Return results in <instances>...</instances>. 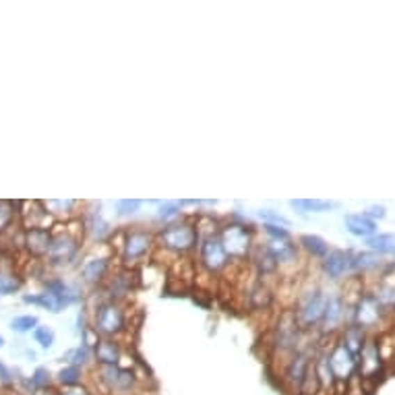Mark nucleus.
I'll return each instance as SVG.
<instances>
[{"label":"nucleus","mask_w":395,"mask_h":395,"mask_svg":"<svg viewBox=\"0 0 395 395\" xmlns=\"http://www.w3.org/2000/svg\"><path fill=\"white\" fill-rule=\"evenodd\" d=\"M23 303H27V305H38V307H42V309H46V311H50V313H61L65 307L61 305V300L56 298V296H52L50 292H42V294H25L23 296Z\"/></svg>","instance_id":"31"},{"label":"nucleus","mask_w":395,"mask_h":395,"mask_svg":"<svg viewBox=\"0 0 395 395\" xmlns=\"http://www.w3.org/2000/svg\"><path fill=\"white\" fill-rule=\"evenodd\" d=\"M298 248H303L309 257L323 261L329 255V242L325 238L316 236V234H303L298 238Z\"/></svg>","instance_id":"27"},{"label":"nucleus","mask_w":395,"mask_h":395,"mask_svg":"<svg viewBox=\"0 0 395 395\" xmlns=\"http://www.w3.org/2000/svg\"><path fill=\"white\" fill-rule=\"evenodd\" d=\"M180 211H182V207H180L178 201H159L158 220L163 224H170V222L178 220Z\"/></svg>","instance_id":"34"},{"label":"nucleus","mask_w":395,"mask_h":395,"mask_svg":"<svg viewBox=\"0 0 395 395\" xmlns=\"http://www.w3.org/2000/svg\"><path fill=\"white\" fill-rule=\"evenodd\" d=\"M222 244L232 261H246L255 250V226L246 222H228L220 228Z\"/></svg>","instance_id":"7"},{"label":"nucleus","mask_w":395,"mask_h":395,"mask_svg":"<svg viewBox=\"0 0 395 395\" xmlns=\"http://www.w3.org/2000/svg\"><path fill=\"white\" fill-rule=\"evenodd\" d=\"M385 369V360L381 356L379 339L371 335L358 356V375L360 379H377Z\"/></svg>","instance_id":"13"},{"label":"nucleus","mask_w":395,"mask_h":395,"mask_svg":"<svg viewBox=\"0 0 395 395\" xmlns=\"http://www.w3.org/2000/svg\"><path fill=\"white\" fill-rule=\"evenodd\" d=\"M325 305H327V292L319 284L298 290L294 315H296V321L303 331L309 333V331L319 329V325L323 321V313H325Z\"/></svg>","instance_id":"5"},{"label":"nucleus","mask_w":395,"mask_h":395,"mask_svg":"<svg viewBox=\"0 0 395 395\" xmlns=\"http://www.w3.org/2000/svg\"><path fill=\"white\" fill-rule=\"evenodd\" d=\"M364 244H366V248L369 250H373V252H377V255H381V257H392L395 252V234H381V232H377L375 236L366 238L364 240Z\"/></svg>","instance_id":"28"},{"label":"nucleus","mask_w":395,"mask_h":395,"mask_svg":"<svg viewBox=\"0 0 395 395\" xmlns=\"http://www.w3.org/2000/svg\"><path fill=\"white\" fill-rule=\"evenodd\" d=\"M56 383H58L63 389L83 385V369L73 366V364H67L65 369L58 371V375H56Z\"/></svg>","instance_id":"32"},{"label":"nucleus","mask_w":395,"mask_h":395,"mask_svg":"<svg viewBox=\"0 0 395 395\" xmlns=\"http://www.w3.org/2000/svg\"><path fill=\"white\" fill-rule=\"evenodd\" d=\"M10 329L13 331H17V333H27V331H33L38 325H40V321H38V316L33 315H23V316H15V319H10Z\"/></svg>","instance_id":"36"},{"label":"nucleus","mask_w":395,"mask_h":395,"mask_svg":"<svg viewBox=\"0 0 395 395\" xmlns=\"http://www.w3.org/2000/svg\"><path fill=\"white\" fill-rule=\"evenodd\" d=\"M0 395H21V394H19V392H13V389L8 387V389H4V392H0Z\"/></svg>","instance_id":"44"},{"label":"nucleus","mask_w":395,"mask_h":395,"mask_svg":"<svg viewBox=\"0 0 395 395\" xmlns=\"http://www.w3.org/2000/svg\"><path fill=\"white\" fill-rule=\"evenodd\" d=\"M79 201L75 199H50V201H44V207L46 211L50 213V218H56V220H65V222H71L75 218V209L79 207Z\"/></svg>","instance_id":"24"},{"label":"nucleus","mask_w":395,"mask_h":395,"mask_svg":"<svg viewBox=\"0 0 395 395\" xmlns=\"http://www.w3.org/2000/svg\"><path fill=\"white\" fill-rule=\"evenodd\" d=\"M141 205H143V201H139V199H120V201H116V203H114L116 213H118L120 218L135 216V213L141 209Z\"/></svg>","instance_id":"38"},{"label":"nucleus","mask_w":395,"mask_h":395,"mask_svg":"<svg viewBox=\"0 0 395 395\" xmlns=\"http://www.w3.org/2000/svg\"><path fill=\"white\" fill-rule=\"evenodd\" d=\"M31 395H58V392L54 389V387H50V389H44V392H35V394Z\"/></svg>","instance_id":"43"},{"label":"nucleus","mask_w":395,"mask_h":395,"mask_svg":"<svg viewBox=\"0 0 395 395\" xmlns=\"http://www.w3.org/2000/svg\"><path fill=\"white\" fill-rule=\"evenodd\" d=\"M158 240V250H163L172 255L174 259L178 257H188L191 252L197 250L199 246V230H197V216L186 218V220H174L170 224H163L156 232Z\"/></svg>","instance_id":"1"},{"label":"nucleus","mask_w":395,"mask_h":395,"mask_svg":"<svg viewBox=\"0 0 395 395\" xmlns=\"http://www.w3.org/2000/svg\"><path fill=\"white\" fill-rule=\"evenodd\" d=\"M230 263H232V259L228 257L220 234L199 238V246H197V265H199V271L216 277V275L224 273L230 267Z\"/></svg>","instance_id":"8"},{"label":"nucleus","mask_w":395,"mask_h":395,"mask_svg":"<svg viewBox=\"0 0 395 395\" xmlns=\"http://www.w3.org/2000/svg\"><path fill=\"white\" fill-rule=\"evenodd\" d=\"M329 364L337 385H348L358 373V358L350 354L337 339L329 348Z\"/></svg>","instance_id":"11"},{"label":"nucleus","mask_w":395,"mask_h":395,"mask_svg":"<svg viewBox=\"0 0 395 395\" xmlns=\"http://www.w3.org/2000/svg\"><path fill=\"white\" fill-rule=\"evenodd\" d=\"M366 339H369V333H366L362 327H358L356 323L346 325V327L339 331V337H337V341H339L350 354H354L356 358L360 356V352H362Z\"/></svg>","instance_id":"20"},{"label":"nucleus","mask_w":395,"mask_h":395,"mask_svg":"<svg viewBox=\"0 0 395 395\" xmlns=\"http://www.w3.org/2000/svg\"><path fill=\"white\" fill-rule=\"evenodd\" d=\"M321 271L331 282H339L346 275L354 273L352 271V250L331 248L329 255L321 261Z\"/></svg>","instance_id":"14"},{"label":"nucleus","mask_w":395,"mask_h":395,"mask_svg":"<svg viewBox=\"0 0 395 395\" xmlns=\"http://www.w3.org/2000/svg\"><path fill=\"white\" fill-rule=\"evenodd\" d=\"M83 228H85V232H87L89 236L93 238V240H97V242H104L106 238H110L114 234V232H112V226L102 218L99 211L89 213V216L85 218V222H83Z\"/></svg>","instance_id":"26"},{"label":"nucleus","mask_w":395,"mask_h":395,"mask_svg":"<svg viewBox=\"0 0 395 395\" xmlns=\"http://www.w3.org/2000/svg\"><path fill=\"white\" fill-rule=\"evenodd\" d=\"M33 339H35V344H40L44 350H48V348L54 346L56 335H54V331H52L48 325H38V327L33 329Z\"/></svg>","instance_id":"37"},{"label":"nucleus","mask_w":395,"mask_h":395,"mask_svg":"<svg viewBox=\"0 0 395 395\" xmlns=\"http://www.w3.org/2000/svg\"><path fill=\"white\" fill-rule=\"evenodd\" d=\"M112 269V252H91L87 255L79 265L81 282L89 288L104 286L108 280V273Z\"/></svg>","instance_id":"10"},{"label":"nucleus","mask_w":395,"mask_h":395,"mask_svg":"<svg viewBox=\"0 0 395 395\" xmlns=\"http://www.w3.org/2000/svg\"><path fill=\"white\" fill-rule=\"evenodd\" d=\"M44 290L50 292L52 296H56L63 307H71V305L79 303L81 298H83L81 286H77V284H69V282H65L63 277H56V275L44 280Z\"/></svg>","instance_id":"16"},{"label":"nucleus","mask_w":395,"mask_h":395,"mask_svg":"<svg viewBox=\"0 0 395 395\" xmlns=\"http://www.w3.org/2000/svg\"><path fill=\"white\" fill-rule=\"evenodd\" d=\"M257 216L263 220V224H273V226H282V228H290L292 226V220H288L286 216H282L275 209H259Z\"/></svg>","instance_id":"35"},{"label":"nucleus","mask_w":395,"mask_h":395,"mask_svg":"<svg viewBox=\"0 0 395 395\" xmlns=\"http://www.w3.org/2000/svg\"><path fill=\"white\" fill-rule=\"evenodd\" d=\"M2 346H4V337L0 335V348H2Z\"/></svg>","instance_id":"45"},{"label":"nucleus","mask_w":395,"mask_h":395,"mask_svg":"<svg viewBox=\"0 0 395 395\" xmlns=\"http://www.w3.org/2000/svg\"><path fill=\"white\" fill-rule=\"evenodd\" d=\"M122 354L124 350L120 346V339L99 337L93 346V358L97 366H120Z\"/></svg>","instance_id":"15"},{"label":"nucleus","mask_w":395,"mask_h":395,"mask_svg":"<svg viewBox=\"0 0 395 395\" xmlns=\"http://www.w3.org/2000/svg\"><path fill=\"white\" fill-rule=\"evenodd\" d=\"M387 267L385 259L373 250H362V252H352V271L354 273H375Z\"/></svg>","instance_id":"22"},{"label":"nucleus","mask_w":395,"mask_h":395,"mask_svg":"<svg viewBox=\"0 0 395 395\" xmlns=\"http://www.w3.org/2000/svg\"><path fill=\"white\" fill-rule=\"evenodd\" d=\"M273 298L275 296H273L271 286L263 280H257L246 292V305L252 311H269L273 305Z\"/></svg>","instance_id":"19"},{"label":"nucleus","mask_w":395,"mask_h":395,"mask_svg":"<svg viewBox=\"0 0 395 395\" xmlns=\"http://www.w3.org/2000/svg\"><path fill=\"white\" fill-rule=\"evenodd\" d=\"M19 220V201L0 199V236L13 230V224Z\"/></svg>","instance_id":"29"},{"label":"nucleus","mask_w":395,"mask_h":395,"mask_svg":"<svg viewBox=\"0 0 395 395\" xmlns=\"http://www.w3.org/2000/svg\"><path fill=\"white\" fill-rule=\"evenodd\" d=\"M85 228L73 230L71 222H67L65 226H58L56 230H52V242L46 255V263L50 267H67L71 265L81 250V238H83Z\"/></svg>","instance_id":"4"},{"label":"nucleus","mask_w":395,"mask_h":395,"mask_svg":"<svg viewBox=\"0 0 395 395\" xmlns=\"http://www.w3.org/2000/svg\"><path fill=\"white\" fill-rule=\"evenodd\" d=\"M392 259H394V261H392V265H394V267H395V252H394V255H392Z\"/></svg>","instance_id":"46"},{"label":"nucleus","mask_w":395,"mask_h":395,"mask_svg":"<svg viewBox=\"0 0 395 395\" xmlns=\"http://www.w3.org/2000/svg\"><path fill=\"white\" fill-rule=\"evenodd\" d=\"M52 387V375L48 369L44 366H38L31 375V379L27 381V389L29 394H35V392H44V389H50Z\"/></svg>","instance_id":"33"},{"label":"nucleus","mask_w":395,"mask_h":395,"mask_svg":"<svg viewBox=\"0 0 395 395\" xmlns=\"http://www.w3.org/2000/svg\"><path fill=\"white\" fill-rule=\"evenodd\" d=\"M263 232L269 240H292L288 228H282V226H273V224H263Z\"/></svg>","instance_id":"39"},{"label":"nucleus","mask_w":395,"mask_h":395,"mask_svg":"<svg viewBox=\"0 0 395 395\" xmlns=\"http://www.w3.org/2000/svg\"><path fill=\"white\" fill-rule=\"evenodd\" d=\"M91 329L95 331L97 337L120 339L131 329L129 311H127L124 303H114V300H108V298L97 303L95 309H93Z\"/></svg>","instance_id":"3"},{"label":"nucleus","mask_w":395,"mask_h":395,"mask_svg":"<svg viewBox=\"0 0 395 395\" xmlns=\"http://www.w3.org/2000/svg\"><path fill=\"white\" fill-rule=\"evenodd\" d=\"M348 311H352V309L346 305L341 292H329L323 321L319 325V333L327 335V337H335V333H339L348 325V316H346Z\"/></svg>","instance_id":"9"},{"label":"nucleus","mask_w":395,"mask_h":395,"mask_svg":"<svg viewBox=\"0 0 395 395\" xmlns=\"http://www.w3.org/2000/svg\"><path fill=\"white\" fill-rule=\"evenodd\" d=\"M315 346H319V341L313 344H307L305 348H300L290 360L288 364L284 366V371L280 373V381H282V387L288 395H298L303 385H305V379L311 371V364L315 360L316 350Z\"/></svg>","instance_id":"6"},{"label":"nucleus","mask_w":395,"mask_h":395,"mask_svg":"<svg viewBox=\"0 0 395 395\" xmlns=\"http://www.w3.org/2000/svg\"><path fill=\"white\" fill-rule=\"evenodd\" d=\"M263 246L269 250V255L275 259L277 267H290V265H296L298 263V257H300V250H298V244H294L292 240H265Z\"/></svg>","instance_id":"17"},{"label":"nucleus","mask_w":395,"mask_h":395,"mask_svg":"<svg viewBox=\"0 0 395 395\" xmlns=\"http://www.w3.org/2000/svg\"><path fill=\"white\" fill-rule=\"evenodd\" d=\"M52 242V228H33V230H23V244L25 250L33 259H46L48 248Z\"/></svg>","instance_id":"18"},{"label":"nucleus","mask_w":395,"mask_h":395,"mask_svg":"<svg viewBox=\"0 0 395 395\" xmlns=\"http://www.w3.org/2000/svg\"><path fill=\"white\" fill-rule=\"evenodd\" d=\"M58 395H91V392H89L85 385H77V387H67V389H61Z\"/></svg>","instance_id":"41"},{"label":"nucleus","mask_w":395,"mask_h":395,"mask_svg":"<svg viewBox=\"0 0 395 395\" xmlns=\"http://www.w3.org/2000/svg\"><path fill=\"white\" fill-rule=\"evenodd\" d=\"M158 240L156 232L150 228L133 226L124 228L116 234H112V248L120 250V261L124 269H133L141 261H145L152 252H156Z\"/></svg>","instance_id":"2"},{"label":"nucleus","mask_w":395,"mask_h":395,"mask_svg":"<svg viewBox=\"0 0 395 395\" xmlns=\"http://www.w3.org/2000/svg\"><path fill=\"white\" fill-rule=\"evenodd\" d=\"M290 207L296 209L298 213H325V211L341 207V203L329 201V199H292Z\"/></svg>","instance_id":"25"},{"label":"nucleus","mask_w":395,"mask_h":395,"mask_svg":"<svg viewBox=\"0 0 395 395\" xmlns=\"http://www.w3.org/2000/svg\"><path fill=\"white\" fill-rule=\"evenodd\" d=\"M344 226H346V230H348L352 236L364 238V240L375 236V234L379 232L377 222H373L364 211H362V213H348V216L344 218Z\"/></svg>","instance_id":"21"},{"label":"nucleus","mask_w":395,"mask_h":395,"mask_svg":"<svg viewBox=\"0 0 395 395\" xmlns=\"http://www.w3.org/2000/svg\"><path fill=\"white\" fill-rule=\"evenodd\" d=\"M0 383L4 385V387H10L13 385V375H10V371L0 362Z\"/></svg>","instance_id":"42"},{"label":"nucleus","mask_w":395,"mask_h":395,"mask_svg":"<svg viewBox=\"0 0 395 395\" xmlns=\"http://www.w3.org/2000/svg\"><path fill=\"white\" fill-rule=\"evenodd\" d=\"M65 360H67L69 364H73V366H79V369L89 366L91 362H95V358H93V346L81 341L77 348H73L71 352L65 354Z\"/></svg>","instance_id":"30"},{"label":"nucleus","mask_w":395,"mask_h":395,"mask_svg":"<svg viewBox=\"0 0 395 395\" xmlns=\"http://www.w3.org/2000/svg\"><path fill=\"white\" fill-rule=\"evenodd\" d=\"M373 296L377 298L379 307L383 309L385 315H394L395 313V282L389 280L387 273H383L379 277V284L371 290Z\"/></svg>","instance_id":"23"},{"label":"nucleus","mask_w":395,"mask_h":395,"mask_svg":"<svg viewBox=\"0 0 395 395\" xmlns=\"http://www.w3.org/2000/svg\"><path fill=\"white\" fill-rule=\"evenodd\" d=\"M373 222H377L379 224V220H385L387 218V207L385 205H371V207H366V211H364Z\"/></svg>","instance_id":"40"},{"label":"nucleus","mask_w":395,"mask_h":395,"mask_svg":"<svg viewBox=\"0 0 395 395\" xmlns=\"http://www.w3.org/2000/svg\"><path fill=\"white\" fill-rule=\"evenodd\" d=\"M385 313H383V309L379 307V303H377V298L373 296V292H364L362 296H360V300L354 305V309H352V323H356L358 327H362L366 333L371 331V329H377L381 323H383V319H385Z\"/></svg>","instance_id":"12"}]
</instances>
